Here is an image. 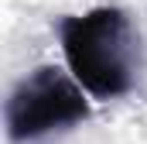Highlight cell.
<instances>
[{"instance_id": "1", "label": "cell", "mask_w": 147, "mask_h": 144, "mask_svg": "<svg viewBox=\"0 0 147 144\" xmlns=\"http://www.w3.org/2000/svg\"><path fill=\"white\" fill-rule=\"evenodd\" d=\"M72 79L96 100H116L134 89L140 65V38L127 10L92 7L58 24Z\"/></svg>"}, {"instance_id": "2", "label": "cell", "mask_w": 147, "mask_h": 144, "mask_svg": "<svg viewBox=\"0 0 147 144\" xmlns=\"http://www.w3.org/2000/svg\"><path fill=\"white\" fill-rule=\"evenodd\" d=\"M3 117H7V137L21 144L82 124L89 117V103L75 79H69L55 65H41L10 89Z\"/></svg>"}]
</instances>
